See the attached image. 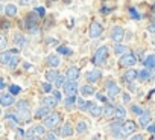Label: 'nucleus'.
<instances>
[{
    "instance_id": "obj_48",
    "label": "nucleus",
    "mask_w": 155,
    "mask_h": 140,
    "mask_svg": "<svg viewBox=\"0 0 155 140\" xmlns=\"http://www.w3.org/2000/svg\"><path fill=\"white\" fill-rule=\"evenodd\" d=\"M25 68H28V70H31V72H35V68H34L32 65H29V64H25Z\"/></svg>"
},
{
    "instance_id": "obj_5",
    "label": "nucleus",
    "mask_w": 155,
    "mask_h": 140,
    "mask_svg": "<svg viewBox=\"0 0 155 140\" xmlns=\"http://www.w3.org/2000/svg\"><path fill=\"white\" fill-rule=\"evenodd\" d=\"M137 129V123L134 120H126L123 122L122 125V129H120V137H125V135H129V134H134Z\"/></svg>"
},
{
    "instance_id": "obj_24",
    "label": "nucleus",
    "mask_w": 155,
    "mask_h": 140,
    "mask_svg": "<svg viewBox=\"0 0 155 140\" xmlns=\"http://www.w3.org/2000/svg\"><path fill=\"white\" fill-rule=\"evenodd\" d=\"M87 131H88V123L85 120H79V122H78V125H76V132L78 134H84Z\"/></svg>"
},
{
    "instance_id": "obj_34",
    "label": "nucleus",
    "mask_w": 155,
    "mask_h": 140,
    "mask_svg": "<svg viewBox=\"0 0 155 140\" xmlns=\"http://www.w3.org/2000/svg\"><path fill=\"white\" fill-rule=\"evenodd\" d=\"M9 92L15 96V95H18V93L21 92V88H20L18 85H15V84H11V85H9Z\"/></svg>"
},
{
    "instance_id": "obj_44",
    "label": "nucleus",
    "mask_w": 155,
    "mask_h": 140,
    "mask_svg": "<svg viewBox=\"0 0 155 140\" xmlns=\"http://www.w3.org/2000/svg\"><path fill=\"white\" fill-rule=\"evenodd\" d=\"M35 12H38V15H40V17H44V14H46L44 8H41V6H40V8H37V9H35Z\"/></svg>"
},
{
    "instance_id": "obj_46",
    "label": "nucleus",
    "mask_w": 155,
    "mask_h": 140,
    "mask_svg": "<svg viewBox=\"0 0 155 140\" xmlns=\"http://www.w3.org/2000/svg\"><path fill=\"white\" fill-rule=\"evenodd\" d=\"M97 99H99V101H102V102H107V98H105L104 95H101V93H97Z\"/></svg>"
},
{
    "instance_id": "obj_18",
    "label": "nucleus",
    "mask_w": 155,
    "mask_h": 140,
    "mask_svg": "<svg viewBox=\"0 0 155 140\" xmlns=\"http://www.w3.org/2000/svg\"><path fill=\"white\" fill-rule=\"evenodd\" d=\"M58 101H59V98H56L55 95L53 96H47V98H44L43 99V105H46V107H49V108H55L56 105H58Z\"/></svg>"
},
{
    "instance_id": "obj_27",
    "label": "nucleus",
    "mask_w": 155,
    "mask_h": 140,
    "mask_svg": "<svg viewBox=\"0 0 155 140\" xmlns=\"http://www.w3.org/2000/svg\"><path fill=\"white\" fill-rule=\"evenodd\" d=\"M144 67H149V68H155V55H147L143 61Z\"/></svg>"
},
{
    "instance_id": "obj_47",
    "label": "nucleus",
    "mask_w": 155,
    "mask_h": 140,
    "mask_svg": "<svg viewBox=\"0 0 155 140\" xmlns=\"http://www.w3.org/2000/svg\"><path fill=\"white\" fill-rule=\"evenodd\" d=\"M147 131L152 132V134H155V126H153V125H149V126H147Z\"/></svg>"
},
{
    "instance_id": "obj_33",
    "label": "nucleus",
    "mask_w": 155,
    "mask_h": 140,
    "mask_svg": "<svg viewBox=\"0 0 155 140\" xmlns=\"http://www.w3.org/2000/svg\"><path fill=\"white\" fill-rule=\"evenodd\" d=\"M15 43L18 44V47H25L26 44H28V40L23 37V35H20V34H17L15 35Z\"/></svg>"
},
{
    "instance_id": "obj_22",
    "label": "nucleus",
    "mask_w": 155,
    "mask_h": 140,
    "mask_svg": "<svg viewBox=\"0 0 155 140\" xmlns=\"http://www.w3.org/2000/svg\"><path fill=\"white\" fill-rule=\"evenodd\" d=\"M125 117H126V110H125V107L119 105V107L116 108L114 119H116V120H125Z\"/></svg>"
},
{
    "instance_id": "obj_49",
    "label": "nucleus",
    "mask_w": 155,
    "mask_h": 140,
    "mask_svg": "<svg viewBox=\"0 0 155 140\" xmlns=\"http://www.w3.org/2000/svg\"><path fill=\"white\" fill-rule=\"evenodd\" d=\"M129 99H131V98H129V95H128V93H125V95H123V101H125V102H129Z\"/></svg>"
},
{
    "instance_id": "obj_11",
    "label": "nucleus",
    "mask_w": 155,
    "mask_h": 140,
    "mask_svg": "<svg viewBox=\"0 0 155 140\" xmlns=\"http://www.w3.org/2000/svg\"><path fill=\"white\" fill-rule=\"evenodd\" d=\"M123 38H125V31H123V28H122V26L113 28V31H111V40H113L114 43H122Z\"/></svg>"
},
{
    "instance_id": "obj_51",
    "label": "nucleus",
    "mask_w": 155,
    "mask_h": 140,
    "mask_svg": "<svg viewBox=\"0 0 155 140\" xmlns=\"http://www.w3.org/2000/svg\"><path fill=\"white\" fill-rule=\"evenodd\" d=\"M5 87H6V85H5V81L2 79V81H0V88H2V90H3Z\"/></svg>"
},
{
    "instance_id": "obj_50",
    "label": "nucleus",
    "mask_w": 155,
    "mask_h": 140,
    "mask_svg": "<svg viewBox=\"0 0 155 140\" xmlns=\"http://www.w3.org/2000/svg\"><path fill=\"white\" fill-rule=\"evenodd\" d=\"M131 138H132V140H141V138H143V135H132Z\"/></svg>"
},
{
    "instance_id": "obj_9",
    "label": "nucleus",
    "mask_w": 155,
    "mask_h": 140,
    "mask_svg": "<svg viewBox=\"0 0 155 140\" xmlns=\"http://www.w3.org/2000/svg\"><path fill=\"white\" fill-rule=\"evenodd\" d=\"M62 88H64V93L67 96H76L78 95V84H76V81H68L67 79V82L62 85Z\"/></svg>"
},
{
    "instance_id": "obj_13",
    "label": "nucleus",
    "mask_w": 155,
    "mask_h": 140,
    "mask_svg": "<svg viewBox=\"0 0 155 140\" xmlns=\"http://www.w3.org/2000/svg\"><path fill=\"white\" fill-rule=\"evenodd\" d=\"M138 78L141 81H150L152 78H155V70L149 68V67H144L141 72H138Z\"/></svg>"
},
{
    "instance_id": "obj_40",
    "label": "nucleus",
    "mask_w": 155,
    "mask_h": 140,
    "mask_svg": "<svg viewBox=\"0 0 155 140\" xmlns=\"http://www.w3.org/2000/svg\"><path fill=\"white\" fill-rule=\"evenodd\" d=\"M53 84H55L56 87H61V85H64V84H65V81H64V78H62V76H58V78H56V81H55Z\"/></svg>"
},
{
    "instance_id": "obj_35",
    "label": "nucleus",
    "mask_w": 155,
    "mask_h": 140,
    "mask_svg": "<svg viewBox=\"0 0 155 140\" xmlns=\"http://www.w3.org/2000/svg\"><path fill=\"white\" fill-rule=\"evenodd\" d=\"M58 52L62 53V55H70V53H71V50H70L67 46H59V47H58Z\"/></svg>"
},
{
    "instance_id": "obj_42",
    "label": "nucleus",
    "mask_w": 155,
    "mask_h": 140,
    "mask_svg": "<svg viewBox=\"0 0 155 140\" xmlns=\"http://www.w3.org/2000/svg\"><path fill=\"white\" fill-rule=\"evenodd\" d=\"M20 2V5H23V6H29V5H32L35 0H18Z\"/></svg>"
},
{
    "instance_id": "obj_7",
    "label": "nucleus",
    "mask_w": 155,
    "mask_h": 140,
    "mask_svg": "<svg viewBox=\"0 0 155 140\" xmlns=\"http://www.w3.org/2000/svg\"><path fill=\"white\" fill-rule=\"evenodd\" d=\"M108 58V47L107 46H101L94 55V64H104Z\"/></svg>"
},
{
    "instance_id": "obj_39",
    "label": "nucleus",
    "mask_w": 155,
    "mask_h": 140,
    "mask_svg": "<svg viewBox=\"0 0 155 140\" xmlns=\"http://www.w3.org/2000/svg\"><path fill=\"white\" fill-rule=\"evenodd\" d=\"M129 12H131V17H132V18H135V20H140V14L137 12V9L131 8V9H129Z\"/></svg>"
},
{
    "instance_id": "obj_45",
    "label": "nucleus",
    "mask_w": 155,
    "mask_h": 140,
    "mask_svg": "<svg viewBox=\"0 0 155 140\" xmlns=\"http://www.w3.org/2000/svg\"><path fill=\"white\" fill-rule=\"evenodd\" d=\"M44 138H46V140H55V138H58V137H56L55 134H52V132H50V134H46V135H44Z\"/></svg>"
},
{
    "instance_id": "obj_2",
    "label": "nucleus",
    "mask_w": 155,
    "mask_h": 140,
    "mask_svg": "<svg viewBox=\"0 0 155 140\" xmlns=\"http://www.w3.org/2000/svg\"><path fill=\"white\" fill-rule=\"evenodd\" d=\"M17 107H18V117H20V120H21V123L25 122H29L31 120V110H29V104L26 102V101H20L18 104H17Z\"/></svg>"
},
{
    "instance_id": "obj_1",
    "label": "nucleus",
    "mask_w": 155,
    "mask_h": 140,
    "mask_svg": "<svg viewBox=\"0 0 155 140\" xmlns=\"http://www.w3.org/2000/svg\"><path fill=\"white\" fill-rule=\"evenodd\" d=\"M0 62L5 64V65H9L11 68H15L17 64H18V58L15 55H12V50L11 52H2L0 53Z\"/></svg>"
},
{
    "instance_id": "obj_25",
    "label": "nucleus",
    "mask_w": 155,
    "mask_h": 140,
    "mask_svg": "<svg viewBox=\"0 0 155 140\" xmlns=\"http://www.w3.org/2000/svg\"><path fill=\"white\" fill-rule=\"evenodd\" d=\"M58 76H59V73L55 70V67H53L52 70H47V72H46V79H47L49 82H55Z\"/></svg>"
},
{
    "instance_id": "obj_37",
    "label": "nucleus",
    "mask_w": 155,
    "mask_h": 140,
    "mask_svg": "<svg viewBox=\"0 0 155 140\" xmlns=\"http://www.w3.org/2000/svg\"><path fill=\"white\" fill-rule=\"evenodd\" d=\"M131 111H132L134 114H138V116H140L144 110H143L141 107H138V105H132V107H131Z\"/></svg>"
},
{
    "instance_id": "obj_36",
    "label": "nucleus",
    "mask_w": 155,
    "mask_h": 140,
    "mask_svg": "<svg viewBox=\"0 0 155 140\" xmlns=\"http://www.w3.org/2000/svg\"><path fill=\"white\" fill-rule=\"evenodd\" d=\"M74 102H76V96H68V98H67V102H65L67 108H71V107L74 105Z\"/></svg>"
},
{
    "instance_id": "obj_12",
    "label": "nucleus",
    "mask_w": 155,
    "mask_h": 140,
    "mask_svg": "<svg viewBox=\"0 0 155 140\" xmlns=\"http://www.w3.org/2000/svg\"><path fill=\"white\" fill-rule=\"evenodd\" d=\"M150 122H152V114H150V111H143L141 114H140V119H138V125L141 126V128H147L149 125H150Z\"/></svg>"
},
{
    "instance_id": "obj_16",
    "label": "nucleus",
    "mask_w": 155,
    "mask_h": 140,
    "mask_svg": "<svg viewBox=\"0 0 155 140\" xmlns=\"http://www.w3.org/2000/svg\"><path fill=\"white\" fill-rule=\"evenodd\" d=\"M137 78H138V72H137V70H134V68H129V70H126V72L123 73V79L126 82H129V84H132Z\"/></svg>"
},
{
    "instance_id": "obj_6",
    "label": "nucleus",
    "mask_w": 155,
    "mask_h": 140,
    "mask_svg": "<svg viewBox=\"0 0 155 140\" xmlns=\"http://www.w3.org/2000/svg\"><path fill=\"white\" fill-rule=\"evenodd\" d=\"M44 129H46L44 125H35L26 132V138H40L44 134Z\"/></svg>"
},
{
    "instance_id": "obj_20",
    "label": "nucleus",
    "mask_w": 155,
    "mask_h": 140,
    "mask_svg": "<svg viewBox=\"0 0 155 140\" xmlns=\"http://www.w3.org/2000/svg\"><path fill=\"white\" fill-rule=\"evenodd\" d=\"M49 114H50V108H49V107H46V105H43L41 108H38V110H37L35 117H37V119H46Z\"/></svg>"
},
{
    "instance_id": "obj_52",
    "label": "nucleus",
    "mask_w": 155,
    "mask_h": 140,
    "mask_svg": "<svg viewBox=\"0 0 155 140\" xmlns=\"http://www.w3.org/2000/svg\"><path fill=\"white\" fill-rule=\"evenodd\" d=\"M52 2H56V0H52Z\"/></svg>"
},
{
    "instance_id": "obj_43",
    "label": "nucleus",
    "mask_w": 155,
    "mask_h": 140,
    "mask_svg": "<svg viewBox=\"0 0 155 140\" xmlns=\"http://www.w3.org/2000/svg\"><path fill=\"white\" fill-rule=\"evenodd\" d=\"M147 31H149L150 34H155V20H153V22H152V23L147 26Z\"/></svg>"
},
{
    "instance_id": "obj_32",
    "label": "nucleus",
    "mask_w": 155,
    "mask_h": 140,
    "mask_svg": "<svg viewBox=\"0 0 155 140\" xmlns=\"http://www.w3.org/2000/svg\"><path fill=\"white\" fill-rule=\"evenodd\" d=\"M126 46H123L122 43H116V46H114V53L116 55H123L125 52H126Z\"/></svg>"
},
{
    "instance_id": "obj_28",
    "label": "nucleus",
    "mask_w": 155,
    "mask_h": 140,
    "mask_svg": "<svg viewBox=\"0 0 155 140\" xmlns=\"http://www.w3.org/2000/svg\"><path fill=\"white\" fill-rule=\"evenodd\" d=\"M114 113H116V107H113V105H107V107L104 108V116H105L107 119L114 117Z\"/></svg>"
},
{
    "instance_id": "obj_3",
    "label": "nucleus",
    "mask_w": 155,
    "mask_h": 140,
    "mask_svg": "<svg viewBox=\"0 0 155 140\" xmlns=\"http://www.w3.org/2000/svg\"><path fill=\"white\" fill-rule=\"evenodd\" d=\"M59 123H61V114H58V113H50V114L44 119V126H46L47 129H53V128H56Z\"/></svg>"
},
{
    "instance_id": "obj_30",
    "label": "nucleus",
    "mask_w": 155,
    "mask_h": 140,
    "mask_svg": "<svg viewBox=\"0 0 155 140\" xmlns=\"http://www.w3.org/2000/svg\"><path fill=\"white\" fill-rule=\"evenodd\" d=\"M81 95L82 96H91V95H94V88L91 87V85H84V87H81Z\"/></svg>"
},
{
    "instance_id": "obj_29",
    "label": "nucleus",
    "mask_w": 155,
    "mask_h": 140,
    "mask_svg": "<svg viewBox=\"0 0 155 140\" xmlns=\"http://www.w3.org/2000/svg\"><path fill=\"white\" fill-rule=\"evenodd\" d=\"M90 105H91V102H88V101H85V99H78V108H79L81 111L88 110Z\"/></svg>"
},
{
    "instance_id": "obj_4",
    "label": "nucleus",
    "mask_w": 155,
    "mask_h": 140,
    "mask_svg": "<svg viewBox=\"0 0 155 140\" xmlns=\"http://www.w3.org/2000/svg\"><path fill=\"white\" fill-rule=\"evenodd\" d=\"M137 62V56L134 53H123L119 59L120 67H134Z\"/></svg>"
},
{
    "instance_id": "obj_19",
    "label": "nucleus",
    "mask_w": 155,
    "mask_h": 140,
    "mask_svg": "<svg viewBox=\"0 0 155 140\" xmlns=\"http://www.w3.org/2000/svg\"><path fill=\"white\" fill-rule=\"evenodd\" d=\"M88 111H90V114H91L93 117H101V116L104 114V108H102L101 105H97V104H93V102H91Z\"/></svg>"
},
{
    "instance_id": "obj_8",
    "label": "nucleus",
    "mask_w": 155,
    "mask_h": 140,
    "mask_svg": "<svg viewBox=\"0 0 155 140\" xmlns=\"http://www.w3.org/2000/svg\"><path fill=\"white\" fill-rule=\"evenodd\" d=\"M105 88H107V93H108V98L114 99L119 93H120V87L114 82V81H107L105 84Z\"/></svg>"
},
{
    "instance_id": "obj_26",
    "label": "nucleus",
    "mask_w": 155,
    "mask_h": 140,
    "mask_svg": "<svg viewBox=\"0 0 155 140\" xmlns=\"http://www.w3.org/2000/svg\"><path fill=\"white\" fill-rule=\"evenodd\" d=\"M61 135H64V137H70V135H73V128L70 126V123H64L62 125V128H61V132H59Z\"/></svg>"
},
{
    "instance_id": "obj_21",
    "label": "nucleus",
    "mask_w": 155,
    "mask_h": 140,
    "mask_svg": "<svg viewBox=\"0 0 155 140\" xmlns=\"http://www.w3.org/2000/svg\"><path fill=\"white\" fill-rule=\"evenodd\" d=\"M47 64L50 65V67H58L59 64H61V59H59V56L58 55H55V53H50L49 56H47Z\"/></svg>"
},
{
    "instance_id": "obj_14",
    "label": "nucleus",
    "mask_w": 155,
    "mask_h": 140,
    "mask_svg": "<svg viewBox=\"0 0 155 140\" xmlns=\"http://www.w3.org/2000/svg\"><path fill=\"white\" fill-rule=\"evenodd\" d=\"M79 68H78L76 65H71V67H68L67 68V72H65V78L68 79V81H76L78 78H79Z\"/></svg>"
},
{
    "instance_id": "obj_10",
    "label": "nucleus",
    "mask_w": 155,
    "mask_h": 140,
    "mask_svg": "<svg viewBox=\"0 0 155 140\" xmlns=\"http://www.w3.org/2000/svg\"><path fill=\"white\" fill-rule=\"evenodd\" d=\"M104 34V26L99 22H93L90 26V37L91 38H99Z\"/></svg>"
},
{
    "instance_id": "obj_15",
    "label": "nucleus",
    "mask_w": 155,
    "mask_h": 140,
    "mask_svg": "<svg viewBox=\"0 0 155 140\" xmlns=\"http://www.w3.org/2000/svg\"><path fill=\"white\" fill-rule=\"evenodd\" d=\"M14 102H15V99H14V95H12L11 92L0 95V104H2L3 107H9V105H12Z\"/></svg>"
},
{
    "instance_id": "obj_23",
    "label": "nucleus",
    "mask_w": 155,
    "mask_h": 140,
    "mask_svg": "<svg viewBox=\"0 0 155 140\" xmlns=\"http://www.w3.org/2000/svg\"><path fill=\"white\" fill-rule=\"evenodd\" d=\"M5 14H6L8 17H14V15H17V6H15L14 3H8V5H5Z\"/></svg>"
},
{
    "instance_id": "obj_17",
    "label": "nucleus",
    "mask_w": 155,
    "mask_h": 140,
    "mask_svg": "<svg viewBox=\"0 0 155 140\" xmlns=\"http://www.w3.org/2000/svg\"><path fill=\"white\" fill-rule=\"evenodd\" d=\"M102 78V72L101 70H90V72L87 73V81L88 82H97L99 79Z\"/></svg>"
},
{
    "instance_id": "obj_41",
    "label": "nucleus",
    "mask_w": 155,
    "mask_h": 140,
    "mask_svg": "<svg viewBox=\"0 0 155 140\" xmlns=\"http://www.w3.org/2000/svg\"><path fill=\"white\" fill-rule=\"evenodd\" d=\"M52 82H44L43 84V92H46V93H50L52 92V85H50Z\"/></svg>"
},
{
    "instance_id": "obj_38",
    "label": "nucleus",
    "mask_w": 155,
    "mask_h": 140,
    "mask_svg": "<svg viewBox=\"0 0 155 140\" xmlns=\"http://www.w3.org/2000/svg\"><path fill=\"white\" fill-rule=\"evenodd\" d=\"M6 37L5 35H2V37H0V49H2V50H5L6 49Z\"/></svg>"
},
{
    "instance_id": "obj_31",
    "label": "nucleus",
    "mask_w": 155,
    "mask_h": 140,
    "mask_svg": "<svg viewBox=\"0 0 155 140\" xmlns=\"http://www.w3.org/2000/svg\"><path fill=\"white\" fill-rule=\"evenodd\" d=\"M5 119H6L8 122H11L12 125H17V123H21V120H20V117H18V114H6V116H5Z\"/></svg>"
}]
</instances>
